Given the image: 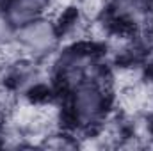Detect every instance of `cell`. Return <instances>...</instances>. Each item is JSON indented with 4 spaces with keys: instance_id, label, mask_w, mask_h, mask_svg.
I'll return each instance as SVG.
<instances>
[{
    "instance_id": "6da1fadb",
    "label": "cell",
    "mask_w": 153,
    "mask_h": 151,
    "mask_svg": "<svg viewBox=\"0 0 153 151\" xmlns=\"http://www.w3.org/2000/svg\"><path fill=\"white\" fill-rule=\"evenodd\" d=\"M71 117L80 128H89L102 121L107 110V94L96 80H84L73 87L71 96Z\"/></svg>"
},
{
    "instance_id": "7a4b0ae2",
    "label": "cell",
    "mask_w": 153,
    "mask_h": 151,
    "mask_svg": "<svg viewBox=\"0 0 153 151\" xmlns=\"http://www.w3.org/2000/svg\"><path fill=\"white\" fill-rule=\"evenodd\" d=\"M18 43L30 53L34 55H43L50 52L57 44V29L52 21L38 18L34 21H29L22 27H18L16 32Z\"/></svg>"
},
{
    "instance_id": "3957f363",
    "label": "cell",
    "mask_w": 153,
    "mask_h": 151,
    "mask_svg": "<svg viewBox=\"0 0 153 151\" xmlns=\"http://www.w3.org/2000/svg\"><path fill=\"white\" fill-rule=\"evenodd\" d=\"M152 9V0H112L111 16L123 27H137L144 23Z\"/></svg>"
},
{
    "instance_id": "277c9868",
    "label": "cell",
    "mask_w": 153,
    "mask_h": 151,
    "mask_svg": "<svg viewBox=\"0 0 153 151\" xmlns=\"http://www.w3.org/2000/svg\"><path fill=\"white\" fill-rule=\"evenodd\" d=\"M48 5H50V0H5L4 14L18 29L29 21L43 18Z\"/></svg>"
},
{
    "instance_id": "5b68a950",
    "label": "cell",
    "mask_w": 153,
    "mask_h": 151,
    "mask_svg": "<svg viewBox=\"0 0 153 151\" xmlns=\"http://www.w3.org/2000/svg\"><path fill=\"white\" fill-rule=\"evenodd\" d=\"M14 30H16V27L9 21V18L4 13H0V44L7 43L9 39L13 38L14 36Z\"/></svg>"
}]
</instances>
